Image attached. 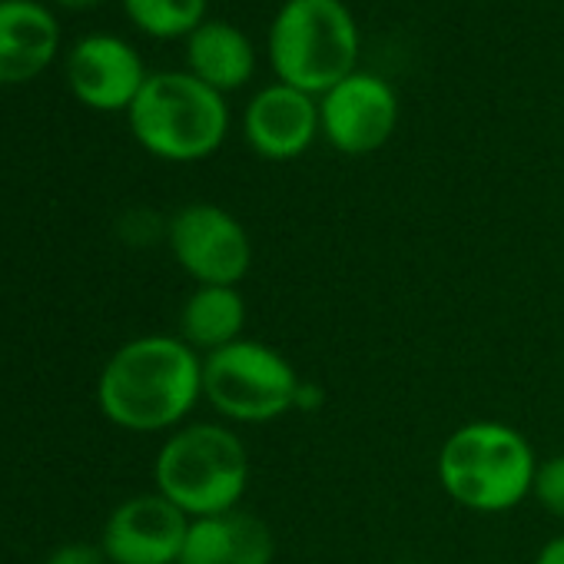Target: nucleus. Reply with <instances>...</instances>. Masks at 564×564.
Segmentation results:
<instances>
[{
	"label": "nucleus",
	"instance_id": "nucleus-14",
	"mask_svg": "<svg viewBox=\"0 0 564 564\" xmlns=\"http://www.w3.org/2000/svg\"><path fill=\"white\" fill-rule=\"evenodd\" d=\"M186 74L226 97L252 80L256 47L236 24L203 21L186 37Z\"/></svg>",
	"mask_w": 564,
	"mask_h": 564
},
{
	"label": "nucleus",
	"instance_id": "nucleus-8",
	"mask_svg": "<svg viewBox=\"0 0 564 564\" xmlns=\"http://www.w3.org/2000/svg\"><path fill=\"white\" fill-rule=\"evenodd\" d=\"M395 87L369 70H356L319 97V123L329 147L346 156H366L382 150L399 127Z\"/></svg>",
	"mask_w": 564,
	"mask_h": 564
},
{
	"label": "nucleus",
	"instance_id": "nucleus-9",
	"mask_svg": "<svg viewBox=\"0 0 564 564\" xmlns=\"http://www.w3.org/2000/svg\"><path fill=\"white\" fill-rule=\"evenodd\" d=\"M189 518L160 491L120 501L100 534L110 564H176Z\"/></svg>",
	"mask_w": 564,
	"mask_h": 564
},
{
	"label": "nucleus",
	"instance_id": "nucleus-13",
	"mask_svg": "<svg viewBox=\"0 0 564 564\" xmlns=\"http://www.w3.org/2000/svg\"><path fill=\"white\" fill-rule=\"evenodd\" d=\"M272 528L249 511L189 518L176 564H272Z\"/></svg>",
	"mask_w": 564,
	"mask_h": 564
},
{
	"label": "nucleus",
	"instance_id": "nucleus-2",
	"mask_svg": "<svg viewBox=\"0 0 564 564\" xmlns=\"http://www.w3.org/2000/svg\"><path fill=\"white\" fill-rule=\"evenodd\" d=\"M538 475L531 442L505 422H468L455 429L438 452V481L445 495L478 514L518 508Z\"/></svg>",
	"mask_w": 564,
	"mask_h": 564
},
{
	"label": "nucleus",
	"instance_id": "nucleus-15",
	"mask_svg": "<svg viewBox=\"0 0 564 564\" xmlns=\"http://www.w3.org/2000/svg\"><path fill=\"white\" fill-rule=\"evenodd\" d=\"M242 329L246 300L239 296L236 286H196L180 310V339L199 356H209L246 339Z\"/></svg>",
	"mask_w": 564,
	"mask_h": 564
},
{
	"label": "nucleus",
	"instance_id": "nucleus-6",
	"mask_svg": "<svg viewBox=\"0 0 564 564\" xmlns=\"http://www.w3.org/2000/svg\"><path fill=\"white\" fill-rule=\"evenodd\" d=\"M303 379L265 343L239 339L203 356V399L229 422L262 425L296 409Z\"/></svg>",
	"mask_w": 564,
	"mask_h": 564
},
{
	"label": "nucleus",
	"instance_id": "nucleus-18",
	"mask_svg": "<svg viewBox=\"0 0 564 564\" xmlns=\"http://www.w3.org/2000/svg\"><path fill=\"white\" fill-rule=\"evenodd\" d=\"M44 564H110V561H107L104 547L87 544V541H70V544L54 547V551L44 557Z\"/></svg>",
	"mask_w": 564,
	"mask_h": 564
},
{
	"label": "nucleus",
	"instance_id": "nucleus-19",
	"mask_svg": "<svg viewBox=\"0 0 564 564\" xmlns=\"http://www.w3.org/2000/svg\"><path fill=\"white\" fill-rule=\"evenodd\" d=\"M534 564H564V534L551 538V541L538 551Z\"/></svg>",
	"mask_w": 564,
	"mask_h": 564
},
{
	"label": "nucleus",
	"instance_id": "nucleus-10",
	"mask_svg": "<svg viewBox=\"0 0 564 564\" xmlns=\"http://www.w3.org/2000/svg\"><path fill=\"white\" fill-rule=\"evenodd\" d=\"M147 80L150 74L143 67V57L113 34H87L74 44L67 57L70 94L97 113L130 110Z\"/></svg>",
	"mask_w": 564,
	"mask_h": 564
},
{
	"label": "nucleus",
	"instance_id": "nucleus-22",
	"mask_svg": "<svg viewBox=\"0 0 564 564\" xmlns=\"http://www.w3.org/2000/svg\"><path fill=\"white\" fill-rule=\"evenodd\" d=\"M399 564H415V561H399Z\"/></svg>",
	"mask_w": 564,
	"mask_h": 564
},
{
	"label": "nucleus",
	"instance_id": "nucleus-7",
	"mask_svg": "<svg viewBox=\"0 0 564 564\" xmlns=\"http://www.w3.org/2000/svg\"><path fill=\"white\" fill-rule=\"evenodd\" d=\"M166 242L196 286H239L252 265L246 226L216 203H189L173 213Z\"/></svg>",
	"mask_w": 564,
	"mask_h": 564
},
{
	"label": "nucleus",
	"instance_id": "nucleus-3",
	"mask_svg": "<svg viewBox=\"0 0 564 564\" xmlns=\"http://www.w3.org/2000/svg\"><path fill=\"white\" fill-rule=\"evenodd\" d=\"M359 24L346 0H282L269 24V64L279 84L323 97L359 70Z\"/></svg>",
	"mask_w": 564,
	"mask_h": 564
},
{
	"label": "nucleus",
	"instance_id": "nucleus-11",
	"mask_svg": "<svg viewBox=\"0 0 564 564\" xmlns=\"http://www.w3.org/2000/svg\"><path fill=\"white\" fill-rule=\"evenodd\" d=\"M319 133V97L296 90L290 84L275 80L256 90L242 110V137L249 150L269 163H286L303 156Z\"/></svg>",
	"mask_w": 564,
	"mask_h": 564
},
{
	"label": "nucleus",
	"instance_id": "nucleus-1",
	"mask_svg": "<svg viewBox=\"0 0 564 564\" xmlns=\"http://www.w3.org/2000/svg\"><path fill=\"white\" fill-rule=\"evenodd\" d=\"M203 399V356L180 336L123 343L97 376V405L123 432L180 429Z\"/></svg>",
	"mask_w": 564,
	"mask_h": 564
},
{
	"label": "nucleus",
	"instance_id": "nucleus-17",
	"mask_svg": "<svg viewBox=\"0 0 564 564\" xmlns=\"http://www.w3.org/2000/svg\"><path fill=\"white\" fill-rule=\"evenodd\" d=\"M531 495L538 498V505L547 514L564 518V455H554V458L538 462V475H534Z\"/></svg>",
	"mask_w": 564,
	"mask_h": 564
},
{
	"label": "nucleus",
	"instance_id": "nucleus-4",
	"mask_svg": "<svg viewBox=\"0 0 564 564\" xmlns=\"http://www.w3.org/2000/svg\"><path fill=\"white\" fill-rule=\"evenodd\" d=\"M133 140L156 160L196 163L213 156L229 133L226 97L186 70L150 74L127 110Z\"/></svg>",
	"mask_w": 564,
	"mask_h": 564
},
{
	"label": "nucleus",
	"instance_id": "nucleus-21",
	"mask_svg": "<svg viewBox=\"0 0 564 564\" xmlns=\"http://www.w3.org/2000/svg\"><path fill=\"white\" fill-rule=\"evenodd\" d=\"M61 8H70V11H84V8H97L104 0H57Z\"/></svg>",
	"mask_w": 564,
	"mask_h": 564
},
{
	"label": "nucleus",
	"instance_id": "nucleus-20",
	"mask_svg": "<svg viewBox=\"0 0 564 564\" xmlns=\"http://www.w3.org/2000/svg\"><path fill=\"white\" fill-rule=\"evenodd\" d=\"M323 389H316V386H310V382H303V389H300V399H296V409H319L323 405Z\"/></svg>",
	"mask_w": 564,
	"mask_h": 564
},
{
	"label": "nucleus",
	"instance_id": "nucleus-5",
	"mask_svg": "<svg viewBox=\"0 0 564 564\" xmlns=\"http://www.w3.org/2000/svg\"><path fill=\"white\" fill-rule=\"evenodd\" d=\"M156 491L186 518L236 511L249 485V452L242 438L213 422L180 425L153 465Z\"/></svg>",
	"mask_w": 564,
	"mask_h": 564
},
{
	"label": "nucleus",
	"instance_id": "nucleus-12",
	"mask_svg": "<svg viewBox=\"0 0 564 564\" xmlns=\"http://www.w3.org/2000/svg\"><path fill=\"white\" fill-rule=\"evenodd\" d=\"M61 47V28L37 0H0V84L44 74Z\"/></svg>",
	"mask_w": 564,
	"mask_h": 564
},
{
	"label": "nucleus",
	"instance_id": "nucleus-16",
	"mask_svg": "<svg viewBox=\"0 0 564 564\" xmlns=\"http://www.w3.org/2000/svg\"><path fill=\"white\" fill-rule=\"evenodd\" d=\"M206 4L209 0H123V11L147 37L186 41L206 21Z\"/></svg>",
	"mask_w": 564,
	"mask_h": 564
}]
</instances>
